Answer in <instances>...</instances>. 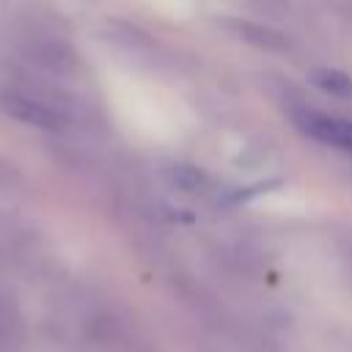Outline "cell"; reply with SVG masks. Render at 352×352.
Instances as JSON below:
<instances>
[{
    "mask_svg": "<svg viewBox=\"0 0 352 352\" xmlns=\"http://www.w3.org/2000/svg\"><path fill=\"white\" fill-rule=\"evenodd\" d=\"M0 110L41 132H63L74 121L72 99L38 77H22L0 85Z\"/></svg>",
    "mask_w": 352,
    "mask_h": 352,
    "instance_id": "6da1fadb",
    "label": "cell"
},
{
    "mask_svg": "<svg viewBox=\"0 0 352 352\" xmlns=\"http://www.w3.org/2000/svg\"><path fill=\"white\" fill-rule=\"evenodd\" d=\"M16 50L25 58V63L41 74V77H72L77 74V52L63 41L60 36L41 30V28H28L16 38Z\"/></svg>",
    "mask_w": 352,
    "mask_h": 352,
    "instance_id": "7a4b0ae2",
    "label": "cell"
},
{
    "mask_svg": "<svg viewBox=\"0 0 352 352\" xmlns=\"http://www.w3.org/2000/svg\"><path fill=\"white\" fill-rule=\"evenodd\" d=\"M292 118L300 126V132L314 138L316 143H324V146H333V148H341V151L352 154V118L324 116V113L308 110V107L294 110Z\"/></svg>",
    "mask_w": 352,
    "mask_h": 352,
    "instance_id": "3957f363",
    "label": "cell"
},
{
    "mask_svg": "<svg viewBox=\"0 0 352 352\" xmlns=\"http://www.w3.org/2000/svg\"><path fill=\"white\" fill-rule=\"evenodd\" d=\"M223 28L234 38H239V41L256 47V50H267V52H286L289 50V38L280 30L270 28V25L250 22V19H226Z\"/></svg>",
    "mask_w": 352,
    "mask_h": 352,
    "instance_id": "277c9868",
    "label": "cell"
},
{
    "mask_svg": "<svg viewBox=\"0 0 352 352\" xmlns=\"http://www.w3.org/2000/svg\"><path fill=\"white\" fill-rule=\"evenodd\" d=\"M308 80H311L319 91H324V94H330V96L352 99V77H349L346 72H341V69L319 66V69H314V72L308 74Z\"/></svg>",
    "mask_w": 352,
    "mask_h": 352,
    "instance_id": "5b68a950",
    "label": "cell"
},
{
    "mask_svg": "<svg viewBox=\"0 0 352 352\" xmlns=\"http://www.w3.org/2000/svg\"><path fill=\"white\" fill-rule=\"evenodd\" d=\"M165 179H168L176 190H182V192H204V190L209 187V176H206L201 168L187 165V162H173V165H168Z\"/></svg>",
    "mask_w": 352,
    "mask_h": 352,
    "instance_id": "8992f818",
    "label": "cell"
},
{
    "mask_svg": "<svg viewBox=\"0 0 352 352\" xmlns=\"http://www.w3.org/2000/svg\"><path fill=\"white\" fill-rule=\"evenodd\" d=\"M8 179H11V170L0 162V187H6V184H8Z\"/></svg>",
    "mask_w": 352,
    "mask_h": 352,
    "instance_id": "52a82bcc",
    "label": "cell"
},
{
    "mask_svg": "<svg viewBox=\"0 0 352 352\" xmlns=\"http://www.w3.org/2000/svg\"><path fill=\"white\" fill-rule=\"evenodd\" d=\"M3 3H6V0H0V11H3Z\"/></svg>",
    "mask_w": 352,
    "mask_h": 352,
    "instance_id": "ba28073f",
    "label": "cell"
}]
</instances>
